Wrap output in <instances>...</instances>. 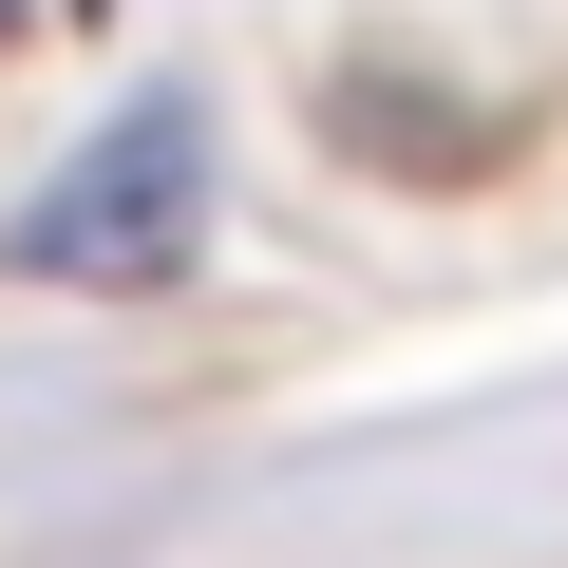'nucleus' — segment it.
I'll return each mask as SVG.
<instances>
[{
  "instance_id": "obj_1",
  "label": "nucleus",
  "mask_w": 568,
  "mask_h": 568,
  "mask_svg": "<svg viewBox=\"0 0 568 568\" xmlns=\"http://www.w3.org/2000/svg\"><path fill=\"white\" fill-rule=\"evenodd\" d=\"M209 246V114L190 95H133L39 209H20V265L39 284H95V304H133V284H190Z\"/></svg>"
},
{
  "instance_id": "obj_2",
  "label": "nucleus",
  "mask_w": 568,
  "mask_h": 568,
  "mask_svg": "<svg viewBox=\"0 0 568 568\" xmlns=\"http://www.w3.org/2000/svg\"><path fill=\"white\" fill-rule=\"evenodd\" d=\"M323 152H361L379 190H493V171H511V114L455 95V77H417V58L379 39V58L323 77Z\"/></svg>"
},
{
  "instance_id": "obj_3",
  "label": "nucleus",
  "mask_w": 568,
  "mask_h": 568,
  "mask_svg": "<svg viewBox=\"0 0 568 568\" xmlns=\"http://www.w3.org/2000/svg\"><path fill=\"white\" fill-rule=\"evenodd\" d=\"M0 20H20V0H0Z\"/></svg>"
}]
</instances>
